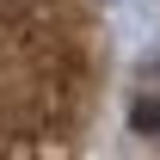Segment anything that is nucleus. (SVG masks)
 Listing matches in <instances>:
<instances>
[{
    "label": "nucleus",
    "instance_id": "1",
    "mask_svg": "<svg viewBox=\"0 0 160 160\" xmlns=\"http://www.w3.org/2000/svg\"><path fill=\"white\" fill-rule=\"evenodd\" d=\"M92 74V0H0V160H74Z\"/></svg>",
    "mask_w": 160,
    "mask_h": 160
}]
</instances>
